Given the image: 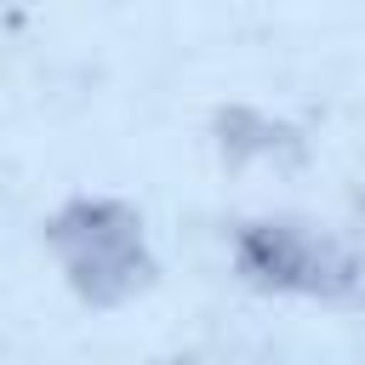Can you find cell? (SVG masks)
<instances>
[{"label":"cell","instance_id":"obj_1","mask_svg":"<svg viewBox=\"0 0 365 365\" xmlns=\"http://www.w3.org/2000/svg\"><path fill=\"white\" fill-rule=\"evenodd\" d=\"M46 245L63 262L68 291L86 308H120L154 285L160 262L143 234V211L120 194H74L46 217Z\"/></svg>","mask_w":365,"mask_h":365},{"label":"cell","instance_id":"obj_3","mask_svg":"<svg viewBox=\"0 0 365 365\" xmlns=\"http://www.w3.org/2000/svg\"><path fill=\"white\" fill-rule=\"evenodd\" d=\"M211 137H217V154L222 165H251V160H279V165H297L308 154V137L302 125L268 114V108H251V103H222L211 114Z\"/></svg>","mask_w":365,"mask_h":365},{"label":"cell","instance_id":"obj_2","mask_svg":"<svg viewBox=\"0 0 365 365\" xmlns=\"http://www.w3.org/2000/svg\"><path fill=\"white\" fill-rule=\"evenodd\" d=\"M234 274L251 285V291H268V297H319V302H342L359 291V251L308 222V217H291V211H274V217H251L234 228Z\"/></svg>","mask_w":365,"mask_h":365}]
</instances>
